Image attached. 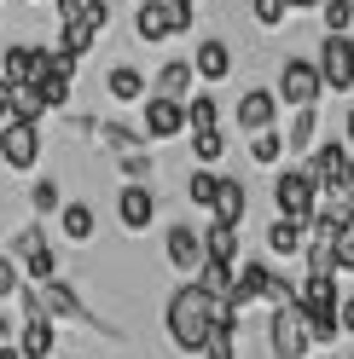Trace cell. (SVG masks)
<instances>
[{
	"label": "cell",
	"instance_id": "obj_1",
	"mask_svg": "<svg viewBox=\"0 0 354 359\" xmlns=\"http://www.w3.org/2000/svg\"><path fill=\"white\" fill-rule=\"evenodd\" d=\"M163 330H169L174 353H204L209 330H215V296H209L197 278L174 284V296H169V307H163Z\"/></svg>",
	"mask_w": 354,
	"mask_h": 359
},
{
	"label": "cell",
	"instance_id": "obj_2",
	"mask_svg": "<svg viewBox=\"0 0 354 359\" xmlns=\"http://www.w3.org/2000/svg\"><path fill=\"white\" fill-rule=\"evenodd\" d=\"M320 180L314 174H308V168H279L273 174V209L284 215V220H302V226H308V220H314V209H320Z\"/></svg>",
	"mask_w": 354,
	"mask_h": 359
},
{
	"label": "cell",
	"instance_id": "obj_3",
	"mask_svg": "<svg viewBox=\"0 0 354 359\" xmlns=\"http://www.w3.org/2000/svg\"><path fill=\"white\" fill-rule=\"evenodd\" d=\"M181 29H192V0H151V6L134 12V35L151 41V47L174 41Z\"/></svg>",
	"mask_w": 354,
	"mask_h": 359
},
{
	"label": "cell",
	"instance_id": "obj_4",
	"mask_svg": "<svg viewBox=\"0 0 354 359\" xmlns=\"http://www.w3.org/2000/svg\"><path fill=\"white\" fill-rule=\"evenodd\" d=\"M273 93H279V104H291V110H320V93H325L320 64H314V58H284Z\"/></svg>",
	"mask_w": 354,
	"mask_h": 359
},
{
	"label": "cell",
	"instance_id": "obj_5",
	"mask_svg": "<svg viewBox=\"0 0 354 359\" xmlns=\"http://www.w3.org/2000/svg\"><path fill=\"white\" fill-rule=\"evenodd\" d=\"M12 261H18V273H24V278H29L35 290L58 278V255L47 250V238H41V226H24V232H18V243H12Z\"/></svg>",
	"mask_w": 354,
	"mask_h": 359
},
{
	"label": "cell",
	"instance_id": "obj_6",
	"mask_svg": "<svg viewBox=\"0 0 354 359\" xmlns=\"http://www.w3.org/2000/svg\"><path fill=\"white\" fill-rule=\"evenodd\" d=\"M0 163H6L12 174H29L41 163V122H6L0 128Z\"/></svg>",
	"mask_w": 354,
	"mask_h": 359
},
{
	"label": "cell",
	"instance_id": "obj_7",
	"mask_svg": "<svg viewBox=\"0 0 354 359\" xmlns=\"http://www.w3.org/2000/svg\"><path fill=\"white\" fill-rule=\"evenodd\" d=\"M268 348H273V359H302L308 348V319H302V307L291 302V307H273V319H268Z\"/></svg>",
	"mask_w": 354,
	"mask_h": 359
},
{
	"label": "cell",
	"instance_id": "obj_8",
	"mask_svg": "<svg viewBox=\"0 0 354 359\" xmlns=\"http://www.w3.org/2000/svg\"><path fill=\"white\" fill-rule=\"evenodd\" d=\"M314 64H320V81H325V87L354 93V35H325Z\"/></svg>",
	"mask_w": 354,
	"mask_h": 359
},
{
	"label": "cell",
	"instance_id": "obj_9",
	"mask_svg": "<svg viewBox=\"0 0 354 359\" xmlns=\"http://www.w3.org/2000/svg\"><path fill=\"white\" fill-rule=\"evenodd\" d=\"M163 255H169L174 273H192V278H197V266H204V232L174 220V226L163 232Z\"/></svg>",
	"mask_w": 354,
	"mask_h": 359
},
{
	"label": "cell",
	"instance_id": "obj_10",
	"mask_svg": "<svg viewBox=\"0 0 354 359\" xmlns=\"http://www.w3.org/2000/svg\"><path fill=\"white\" fill-rule=\"evenodd\" d=\"M343 302V290H337V273H308L296 284V307H302V319H320V313H337Z\"/></svg>",
	"mask_w": 354,
	"mask_h": 359
},
{
	"label": "cell",
	"instance_id": "obj_11",
	"mask_svg": "<svg viewBox=\"0 0 354 359\" xmlns=\"http://www.w3.org/2000/svg\"><path fill=\"white\" fill-rule=\"evenodd\" d=\"M232 122L244 128V133H268V128L279 122V93H273V87H250V93L238 99Z\"/></svg>",
	"mask_w": 354,
	"mask_h": 359
},
{
	"label": "cell",
	"instance_id": "obj_12",
	"mask_svg": "<svg viewBox=\"0 0 354 359\" xmlns=\"http://www.w3.org/2000/svg\"><path fill=\"white\" fill-rule=\"evenodd\" d=\"M145 140H174V133H186V104L181 99H145V122H140Z\"/></svg>",
	"mask_w": 354,
	"mask_h": 359
},
{
	"label": "cell",
	"instance_id": "obj_13",
	"mask_svg": "<svg viewBox=\"0 0 354 359\" xmlns=\"http://www.w3.org/2000/svg\"><path fill=\"white\" fill-rule=\"evenodd\" d=\"M117 220H122V232H145L151 220H157V197L145 186H122L117 191Z\"/></svg>",
	"mask_w": 354,
	"mask_h": 359
},
{
	"label": "cell",
	"instance_id": "obj_14",
	"mask_svg": "<svg viewBox=\"0 0 354 359\" xmlns=\"http://www.w3.org/2000/svg\"><path fill=\"white\" fill-rule=\"evenodd\" d=\"M348 145H337V140H325V145H314V151H308V174H314L320 180V191H331V186H337V180H343V168H348Z\"/></svg>",
	"mask_w": 354,
	"mask_h": 359
},
{
	"label": "cell",
	"instance_id": "obj_15",
	"mask_svg": "<svg viewBox=\"0 0 354 359\" xmlns=\"http://www.w3.org/2000/svg\"><path fill=\"white\" fill-rule=\"evenodd\" d=\"M192 81H197V70H192V58H169V64H157V76H151V93L157 99H192Z\"/></svg>",
	"mask_w": 354,
	"mask_h": 359
},
{
	"label": "cell",
	"instance_id": "obj_16",
	"mask_svg": "<svg viewBox=\"0 0 354 359\" xmlns=\"http://www.w3.org/2000/svg\"><path fill=\"white\" fill-rule=\"evenodd\" d=\"M192 70H197V81H227V76H232V47H227L221 35L197 41V53H192Z\"/></svg>",
	"mask_w": 354,
	"mask_h": 359
},
{
	"label": "cell",
	"instance_id": "obj_17",
	"mask_svg": "<svg viewBox=\"0 0 354 359\" xmlns=\"http://www.w3.org/2000/svg\"><path fill=\"white\" fill-rule=\"evenodd\" d=\"M0 76H6L12 87H35L41 81V47H24V41L6 47L0 53Z\"/></svg>",
	"mask_w": 354,
	"mask_h": 359
},
{
	"label": "cell",
	"instance_id": "obj_18",
	"mask_svg": "<svg viewBox=\"0 0 354 359\" xmlns=\"http://www.w3.org/2000/svg\"><path fill=\"white\" fill-rule=\"evenodd\" d=\"M35 296H41V319H53V325H58V319H87L81 296H76L70 284H58V278H53V284H41Z\"/></svg>",
	"mask_w": 354,
	"mask_h": 359
},
{
	"label": "cell",
	"instance_id": "obj_19",
	"mask_svg": "<svg viewBox=\"0 0 354 359\" xmlns=\"http://www.w3.org/2000/svg\"><path fill=\"white\" fill-rule=\"evenodd\" d=\"M24 359H53L58 348V336H53V319H24V330H18V342H12Z\"/></svg>",
	"mask_w": 354,
	"mask_h": 359
},
{
	"label": "cell",
	"instance_id": "obj_20",
	"mask_svg": "<svg viewBox=\"0 0 354 359\" xmlns=\"http://www.w3.org/2000/svg\"><path fill=\"white\" fill-rule=\"evenodd\" d=\"M105 87H110V99H122V104H134V99H145L151 93V81H145V70H134V64H110V76H105Z\"/></svg>",
	"mask_w": 354,
	"mask_h": 359
},
{
	"label": "cell",
	"instance_id": "obj_21",
	"mask_svg": "<svg viewBox=\"0 0 354 359\" xmlns=\"http://www.w3.org/2000/svg\"><path fill=\"white\" fill-rule=\"evenodd\" d=\"M215 226H232L238 232V220H244V186H238L232 174H221V191H215Z\"/></svg>",
	"mask_w": 354,
	"mask_h": 359
},
{
	"label": "cell",
	"instance_id": "obj_22",
	"mask_svg": "<svg viewBox=\"0 0 354 359\" xmlns=\"http://www.w3.org/2000/svg\"><path fill=\"white\" fill-rule=\"evenodd\" d=\"M268 250L279 255V261H291V255H302L308 250V226H302V220H273V226H268Z\"/></svg>",
	"mask_w": 354,
	"mask_h": 359
},
{
	"label": "cell",
	"instance_id": "obj_23",
	"mask_svg": "<svg viewBox=\"0 0 354 359\" xmlns=\"http://www.w3.org/2000/svg\"><path fill=\"white\" fill-rule=\"evenodd\" d=\"M314 140H320V110H296V116H291V133H284V151L308 156Z\"/></svg>",
	"mask_w": 354,
	"mask_h": 359
},
{
	"label": "cell",
	"instance_id": "obj_24",
	"mask_svg": "<svg viewBox=\"0 0 354 359\" xmlns=\"http://www.w3.org/2000/svg\"><path fill=\"white\" fill-rule=\"evenodd\" d=\"M204 261H227V266H238V232L209 220V232H204Z\"/></svg>",
	"mask_w": 354,
	"mask_h": 359
},
{
	"label": "cell",
	"instance_id": "obj_25",
	"mask_svg": "<svg viewBox=\"0 0 354 359\" xmlns=\"http://www.w3.org/2000/svg\"><path fill=\"white\" fill-rule=\"evenodd\" d=\"M204 359H238V319H215L209 342H204Z\"/></svg>",
	"mask_w": 354,
	"mask_h": 359
},
{
	"label": "cell",
	"instance_id": "obj_26",
	"mask_svg": "<svg viewBox=\"0 0 354 359\" xmlns=\"http://www.w3.org/2000/svg\"><path fill=\"white\" fill-rule=\"evenodd\" d=\"M93 29H87L81 24V18H70V24H58V53H70V58H87V53H93Z\"/></svg>",
	"mask_w": 354,
	"mask_h": 359
},
{
	"label": "cell",
	"instance_id": "obj_27",
	"mask_svg": "<svg viewBox=\"0 0 354 359\" xmlns=\"http://www.w3.org/2000/svg\"><path fill=\"white\" fill-rule=\"evenodd\" d=\"M58 220H64V238H70V243H87V238H93V226H99L87 203H64V209H58Z\"/></svg>",
	"mask_w": 354,
	"mask_h": 359
},
{
	"label": "cell",
	"instance_id": "obj_28",
	"mask_svg": "<svg viewBox=\"0 0 354 359\" xmlns=\"http://www.w3.org/2000/svg\"><path fill=\"white\" fill-rule=\"evenodd\" d=\"M186 128H192V133L221 128V104H215V93H192V99H186Z\"/></svg>",
	"mask_w": 354,
	"mask_h": 359
},
{
	"label": "cell",
	"instance_id": "obj_29",
	"mask_svg": "<svg viewBox=\"0 0 354 359\" xmlns=\"http://www.w3.org/2000/svg\"><path fill=\"white\" fill-rule=\"evenodd\" d=\"M197 284H204L209 296L221 302V296H227V290L238 284V266H227V261H204V266H197Z\"/></svg>",
	"mask_w": 354,
	"mask_h": 359
},
{
	"label": "cell",
	"instance_id": "obj_30",
	"mask_svg": "<svg viewBox=\"0 0 354 359\" xmlns=\"http://www.w3.org/2000/svg\"><path fill=\"white\" fill-rule=\"evenodd\" d=\"M93 133H99V145H110L117 156H122V151H140V140H145V133H140V128H128V122H99Z\"/></svg>",
	"mask_w": 354,
	"mask_h": 359
},
{
	"label": "cell",
	"instance_id": "obj_31",
	"mask_svg": "<svg viewBox=\"0 0 354 359\" xmlns=\"http://www.w3.org/2000/svg\"><path fill=\"white\" fill-rule=\"evenodd\" d=\"M192 151H197V163L215 168L221 156H227V128H204V133H192Z\"/></svg>",
	"mask_w": 354,
	"mask_h": 359
},
{
	"label": "cell",
	"instance_id": "obj_32",
	"mask_svg": "<svg viewBox=\"0 0 354 359\" xmlns=\"http://www.w3.org/2000/svg\"><path fill=\"white\" fill-rule=\"evenodd\" d=\"M331 255H337V273H354V203H348V215H343L337 238H331Z\"/></svg>",
	"mask_w": 354,
	"mask_h": 359
},
{
	"label": "cell",
	"instance_id": "obj_33",
	"mask_svg": "<svg viewBox=\"0 0 354 359\" xmlns=\"http://www.w3.org/2000/svg\"><path fill=\"white\" fill-rule=\"evenodd\" d=\"M279 156H284V133H279V128L250 133V163H261V168H268V163H279Z\"/></svg>",
	"mask_w": 354,
	"mask_h": 359
},
{
	"label": "cell",
	"instance_id": "obj_34",
	"mask_svg": "<svg viewBox=\"0 0 354 359\" xmlns=\"http://www.w3.org/2000/svg\"><path fill=\"white\" fill-rule=\"evenodd\" d=\"M215 191H221V174H215V168H197V174L186 180V197H192L197 209H215Z\"/></svg>",
	"mask_w": 354,
	"mask_h": 359
},
{
	"label": "cell",
	"instance_id": "obj_35",
	"mask_svg": "<svg viewBox=\"0 0 354 359\" xmlns=\"http://www.w3.org/2000/svg\"><path fill=\"white\" fill-rule=\"evenodd\" d=\"M320 18H325V35H354V0H325Z\"/></svg>",
	"mask_w": 354,
	"mask_h": 359
},
{
	"label": "cell",
	"instance_id": "obj_36",
	"mask_svg": "<svg viewBox=\"0 0 354 359\" xmlns=\"http://www.w3.org/2000/svg\"><path fill=\"white\" fill-rule=\"evenodd\" d=\"M35 99H41V110H64V104H70V81H64V76H41L35 81Z\"/></svg>",
	"mask_w": 354,
	"mask_h": 359
},
{
	"label": "cell",
	"instance_id": "obj_37",
	"mask_svg": "<svg viewBox=\"0 0 354 359\" xmlns=\"http://www.w3.org/2000/svg\"><path fill=\"white\" fill-rule=\"evenodd\" d=\"M29 209H35V215H53V209H64V191H58V180H47V174L35 180V191H29Z\"/></svg>",
	"mask_w": 354,
	"mask_h": 359
},
{
	"label": "cell",
	"instance_id": "obj_38",
	"mask_svg": "<svg viewBox=\"0 0 354 359\" xmlns=\"http://www.w3.org/2000/svg\"><path fill=\"white\" fill-rule=\"evenodd\" d=\"M117 174H122V186H145L151 156H145V151H122V156H117Z\"/></svg>",
	"mask_w": 354,
	"mask_h": 359
},
{
	"label": "cell",
	"instance_id": "obj_39",
	"mask_svg": "<svg viewBox=\"0 0 354 359\" xmlns=\"http://www.w3.org/2000/svg\"><path fill=\"white\" fill-rule=\"evenodd\" d=\"M302 266H308V273H337V255H331V243H308V250H302Z\"/></svg>",
	"mask_w": 354,
	"mask_h": 359
},
{
	"label": "cell",
	"instance_id": "obj_40",
	"mask_svg": "<svg viewBox=\"0 0 354 359\" xmlns=\"http://www.w3.org/2000/svg\"><path fill=\"white\" fill-rule=\"evenodd\" d=\"M18 290H24V273H18V261H12V255H0V302H12Z\"/></svg>",
	"mask_w": 354,
	"mask_h": 359
},
{
	"label": "cell",
	"instance_id": "obj_41",
	"mask_svg": "<svg viewBox=\"0 0 354 359\" xmlns=\"http://www.w3.org/2000/svg\"><path fill=\"white\" fill-rule=\"evenodd\" d=\"M284 12H291L284 0H256V24H261V29H279V24H284Z\"/></svg>",
	"mask_w": 354,
	"mask_h": 359
},
{
	"label": "cell",
	"instance_id": "obj_42",
	"mask_svg": "<svg viewBox=\"0 0 354 359\" xmlns=\"http://www.w3.org/2000/svg\"><path fill=\"white\" fill-rule=\"evenodd\" d=\"M6 122H18V87L0 76V128H6Z\"/></svg>",
	"mask_w": 354,
	"mask_h": 359
},
{
	"label": "cell",
	"instance_id": "obj_43",
	"mask_svg": "<svg viewBox=\"0 0 354 359\" xmlns=\"http://www.w3.org/2000/svg\"><path fill=\"white\" fill-rule=\"evenodd\" d=\"M81 24H87V29L99 35V29L110 24V6H105V0H87V6H81Z\"/></svg>",
	"mask_w": 354,
	"mask_h": 359
},
{
	"label": "cell",
	"instance_id": "obj_44",
	"mask_svg": "<svg viewBox=\"0 0 354 359\" xmlns=\"http://www.w3.org/2000/svg\"><path fill=\"white\" fill-rule=\"evenodd\" d=\"M337 330H343V336H354V296H343V302H337Z\"/></svg>",
	"mask_w": 354,
	"mask_h": 359
},
{
	"label": "cell",
	"instance_id": "obj_45",
	"mask_svg": "<svg viewBox=\"0 0 354 359\" xmlns=\"http://www.w3.org/2000/svg\"><path fill=\"white\" fill-rule=\"evenodd\" d=\"M53 6H58V18H64V24H70V18H81V6H87V0H53Z\"/></svg>",
	"mask_w": 354,
	"mask_h": 359
},
{
	"label": "cell",
	"instance_id": "obj_46",
	"mask_svg": "<svg viewBox=\"0 0 354 359\" xmlns=\"http://www.w3.org/2000/svg\"><path fill=\"white\" fill-rule=\"evenodd\" d=\"M343 145H348V151H354V104H348V110H343Z\"/></svg>",
	"mask_w": 354,
	"mask_h": 359
},
{
	"label": "cell",
	"instance_id": "obj_47",
	"mask_svg": "<svg viewBox=\"0 0 354 359\" xmlns=\"http://www.w3.org/2000/svg\"><path fill=\"white\" fill-rule=\"evenodd\" d=\"M291 12H314V6H325V0H284Z\"/></svg>",
	"mask_w": 354,
	"mask_h": 359
},
{
	"label": "cell",
	"instance_id": "obj_48",
	"mask_svg": "<svg viewBox=\"0 0 354 359\" xmlns=\"http://www.w3.org/2000/svg\"><path fill=\"white\" fill-rule=\"evenodd\" d=\"M0 359H24V353H18V348H0Z\"/></svg>",
	"mask_w": 354,
	"mask_h": 359
},
{
	"label": "cell",
	"instance_id": "obj_49",
	"mask_svg": "<svg viewBox=\"0 0 354 359\" xmlns=\"http://www.w3.org/2000/svg\"><path fill=\"white\" fill-rule=\"evenodd\" d=\"M134 6H151V0H134Z\"/></svg>",
	"mask_w": 354,
	"mask_h": 359
},
{
	"label": "cell",
	"instance_id": "obj_50",
	"mask_svg": "<svg viewBox=\"0 0 354 359\" xmlns=\"http://www.w3.org/2000/svg\"><path fill=\"white\" fill-rule=\"evenodd\" d=\"M53 359H64V353H53Z\"/></svg>",
	"mask_w": 354,
	"mask_h": 359
}]
</instances>
